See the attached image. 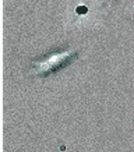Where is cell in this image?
<instances>
[{"mask_svg": "<svg viewBox=\"0 0 134 152\" xmlns=\"http://www.w3.org/2000/svg\"><path fill=\"white\" fill-rule=\"evenodd\" d=\"M77 55L75 48H69L59 52H53L49 55L43 56L39 60H34L32 67H31V74L35 77H46L49 74H53L63 69L64 66L70 63V60Z\"/></svg>", "mask_w": 134, "mask_h": 152, "instance_id": "cell-1", "label": "cell"}, {"mask_svg": "<svg viewBox=\"0 0 134 152\" xmlns=\"http://www.w3.org/2000/svg\"><path fill=\"white\" fill-rule=\"evenodd\" d=\"M108 1H112V0H102V3H108Z\"/></svg>", "mask_w": 134, "mask_h": 152, "instance_id": "cell-2", "label": "cell"}]
</instances>
